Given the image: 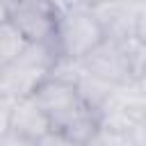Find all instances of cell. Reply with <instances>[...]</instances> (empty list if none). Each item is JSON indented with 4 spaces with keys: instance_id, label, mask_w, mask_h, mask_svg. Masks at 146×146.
Returning <instances> with one entry per match:
<instances>
[{
    "instance_id": "6da1fadb",
    "label": "cell",
    "mask_w": 146,
    "mask_h": 146,
    "mask_svg": "<svg viewBox=\"0 0 146 146\" xmlns=\"http://www.w3.org/2000/svg\"><path fill=\"white\" fill-rule=\"evenodd\" d=\"M32 98L43 110V114L50 123V130L66 135L68 139H73L80 146L87 144L100 125L98 114L80 100L75 87L68 82L46 78L34 89Z\"/></svg>"
},
{
    "instance_id": "7a4b0ae2",
    "label": "cell",
    "mask_w": 146,
    "mask_h": 146,
    "mask_svg": "<svg viewBox=\"0 0 146 146\" xmlns=\"http://www.w3.org/2000/svg\"><path fill=\"white\" fill-rule=\"evenodd\" d=\"M59 57L55 41H43V43H30L25 46V50L2 64L0 68V94L9 96V98H25L32 96L34 89L50 75V68L55 64V59Z\"/></svg>"
},
{
    "instance_id": "3957f363",
    "label": "cell",
    "mask_w": 146,
    "mask_h": 146,
    "mask_svg": "<svg viewBox=\"0 0 146 146\" xmlns=\"http://www.w3.org/2000/svg\"><path fill=\"white\" fill-rule=\"evenodd\" d=\"M103 39H105L103 30L91 16L89 7L75 5L66 11H59L55 34H52V41L59 55L71 57V59H82Z\"/></svg>"
},
{
    "instance_id": "277c9868",
    "label": "cell",
    "mask_w": 146,
    "mask_h": 146,
    "mask_svg": "<svg viewBox=\"0 0 146 146\" xmlns=\"http://www.w3.org/2000/svg\"><path fill=\"white\" fill-rule=\"evenodd\" d=\"M89 11L105 39H146V0H96Z\"/></svg>"
},
{
    "instance_id": "5b68a950",
    "label": "cell",
    "mask_w": 146,
    "mask_h": 146,
    "mask_svg": "<svg viewBox=\"0 0 146 146\" xmlns=\"http://www.w3.org/2000/svg\"><path fill=\"white\" fill-rule=\"evenodd\" d=\"M5 2H7V21L30 43L52 41L59 11L48 0H5Z\"/></svg>"
},
{
    "instance_id": "8992f818",
    "label": "cell",
    "mask_w": 146,
    "mask_h": 146,
    "mask_svg": "<svg viewBox=\"0 0 146 146\" xmlns=\"http://www.w3.org/2000/svg\"><path fill=\"white\" fill-rule=\"evenodd\" d=\"M128 41H116V39H103L94 50H89L80 62L84 71L91 75L110 82V84H121L125 80H144L137 78L130 64V52H128Z\"/></svg>"
},
{
    "instance_id": "52a82bcc",
    "label": "cell",
    "mask_w": 146,
    "mask_h": 146,
    "mask_svg": "<svg viewBox=\"0 0 146 146\" xmlns=\"http://www.w3.org/2000/svg\"><path fill=\"white\" fill-rule=\"evenodd\" d=\"M9 130H14V132L36 141L39 137H43L50 130V123H48L43 110L36 105V100L32 96H25V98H16L14 100Z\"/></svg>"
},
{
    "instance_id": "ba28073f",
    "label": "cell",
    "mask_w": 146,
    "mask_h": 146,
    "mask_svg": "<svg viewBox=\"0 0 146 146\" xmlns=\"http://www.w3.org/2000/svg\"><path fill=\"white\" fill-rule=\"evenodd\" d=\"M73 87H75L80 100H82L89 110H94L96 114L107 105V100H110V96H112V89H114V84H110V82L91 75L89 71H84V66H82V73L75 78Z\"/></svg>"
},
{
    "instance_id": "9c48e42d",
    "label": "cell",
    "mask_w": 146,
    "mask_h": 146,
    "mask_svg": "<svg viewBox=\"0 0 146 146\" xmlns=\"http://www.w3.org/2000/svg\"><path fill=\"white\" fill-rule=\"evenodd\" d=\"M27 46V39L9 23H0V64H7L11 59H16Z\"/></svg>"
},
{
    "instance_id": "30bf717a",
    "label": "cell",
    "mask_w": 146,
    "mask_h": 146,
    "mask_svg": "<svg viewBox=\"0 0 146 146\" xmlns=\"http://www.w3.org/2000/svg\"><path fill=\"white\" fill-rule=\"evenodd\" d=\"M36 146H80V144H75L73 139H68L66 135H62V132H57V130H48L43 137H39L36 141H34Z\"/></svg>"
},
{
    "instance_id": "8fae6325",
    "label": "cell",
    "mask_w": 146,
    "mask_h": 146,
    "mask_svg": "<svg viewBox=\"0 0 146 146\" xmlns=\"http://www.w3.org/2000/svg\"><path fill=\"white\" fill-rule=\"evenodd\" d=\"M11 107H14V98L0 94V137L9 130V123H11Z\"/></svg>"
},
{
    "instance_id": "7c38bea8",
    "label": "cell",
    "mask_w": 146,
    "mask_h": 146,
    "mask_svg": "<svg viewBox=\"0 0 146 146\" xmlns=\"http://www.w3.org/2000/svg\"><path fill=\"white\" fill-rule=\"evenodd\" d=\"M0 146H36V144H34L32 139L14 132V130H7V132L0 137Z\"/></svg>"
},
{
    "instance_id": "4fadbf2b",
    "label": "cell",
    "mask_w": 146,
    "mask_h": 146,
    "mask_svg": "<svg viewBox=\"0 0 146 146\" xmlns=\"http://www.w3.org/2000/svg\"><path fill=\"white\" fill-rule=\"evenodd\" d=\"M5 21H7V2L0 0V23H5Z\"/></svg>"
},
{
    "instance_id": "5bb4252c",
    "label": "cell",
    "mask_w": 146,
    "mask_h": 146,
    "mask_svg": "<svg viewBox=\"0 0 146 146\" xmlns=\"http://www.w3.org/2000/svg\"><path fill=\"white\" fill-rule=\"evenodd\" d=\"M96 0H75V5H84V7H89V5H94Z\"/></svg>"
},
{
    "instance_id": "9a60e30c",
    "label": "cell",
    "mask_w": 146,
    "mask_h": 146,
    "mask_svg": "<svg viewBox=\"0 0 146 146\" xmlns=\"http://www.w3.org/2000/svg\"><path fill=\"white\" fill-rule=\"evenodd\" d=\"M0 68H2V64H0Z\"/></svg>"
}]
</instances>
